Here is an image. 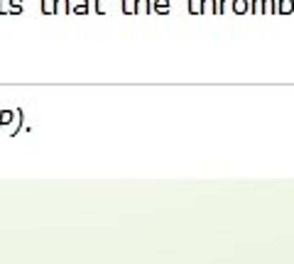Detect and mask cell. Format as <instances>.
<instances>
[{"label": "cell", "mask_w": 294, "mask_h": 264, "mask_svg": "<svg viewBox=\"0 0 294 264\" xmlns=\"http://www.w3.org/2000/svg\"><path fill=\"white\" fill-rule=\"evenodd\" d=\"M228 5H231V0H216V15H223Z\"/></svg>", "instance_id": "15"}, {"label": "cell", "mask_w": 294, "mask_h": 264, "mask_svg": "<svg viewBox=\"0 0 294 264\" xmlns=\"http://www.w3.org/2000/svg\"><path fill=\"white\" fill-rule=\"evenodd\" d=\"M265 15H277V0H265Z\"/></svg>", "instance_id": "14"}, {"label": "cell", "mask_w": 294, "mask_h": 264, "mask_svg": "<svg viewBox=\"0 0 294 264\" xmlns=\"http://www.w3.org/2000/svg\"><path fill=\"white\" fill-rule=\"evenodd\" d=\"M10 13V0H0V15H8Z\"/></svg>", "instance_id": "16"}, {"label": "cell", "mask_w": 294, "mask_h": 264, "mask_svg": "<svg viewBox=\"0 0 294 264\" xmlns=\"http://www.w3.org/2000/svg\"><path fill=\"white\" fill-rule=\"evenodd\" d=\"M120 5L125 15H135V0H120Z\"/></svg>", "instance_id": "13"}, {"label": "cell", "mask_w": 294, "mask_h": 264, "mask_svg": "<svg viewBox=\"0 0 294 264\" xmlns=\"http://www.w3.org/2000/svg\"><path fill=\"white\" fill-rule=\"evenodd\" d=\"M294 13V0H277V15H292Z\"/></svg>", "instance_id": "5"}, {"label": "cell", "mask_w": 294, "mask_h": 264, "mask_svg": "<svg viewBox=\"0 0 294 264\" xmlns=\"http://www.w3.org/2000/svg\"><path fill=\"white\" fill-rule=\"evenodd\" d=\"M189 15H201V0H187Z\"/></svg>", "instance_id": "11"}, {"label": "cell", "mask_w": 294, "mask_h": 264, "mask_svg": "<svg viewBox=\"0 0 294 264\" xmlns=\"http://www.w3.org/2000/svg\"><path fill=\"white\" fill-rule=\"evenodd\" d=\"M103 5H105V0H93V8H96L98 15H105V13H103Z\"/></svg>", "instance_id": "17"}, {"label": "cell", "mask_w": 294, "mask_h": 264, "mask_svg": "<svg viewBox=\"0 0 294 264\" xmlns=\"http://www.w3.org/2000/svg\"><path fill=\"white\" fill-rule=\"evenodd\" d=\"M201 15H216V0H201Z\"/></svg>", "instance_id": "9"}, {"label": "cell", "mask_w": 294, "mask_h": 264, "mask_svg": "<svg viewBox=\"0 0 294 264\" xmlns=\"http://www.w3.org/2000/svg\"><path fill=\"white\" fill-rule=\"evenodd\" d=\"M15 118H18V110H0V127L10 125Z\"/></svg>", "instance_id": "6"}, {"label": "cell", "mask_w": 294, "mask_h": 264, "mask_svg": "<svg viewBox=\"0 0 294 264\" xmlns=\"http://www.w3.org/2000/svg\"><path fill=\"white\" fill-rule=\"evenodd\" d=\"M40 8L44 15H57V0H40Z\"/></svg>", "instance_id": "7"}, {"label": "cell", "mask_w": 294, "mask_h": 264, "mask_svg": "<svg viewBox=\"0 0 294 264\" xmlns=\"http://www.w3.org/2000/svg\"><path fill=\"white\" fill-rule=\"evenodd\" d=\"M250 13L252 15H265V0H250Z\"/></svg>", "instance_id": "10"}, {"label": "cell", "mask_w": 294, "mask_h": 264, "mask_svg": "<svg viewBox=\"0 0 294 264\" xmlns=\"http://www.w3.org/2000/svg\"><path fill=\"white\" fill-rule=\"evenodd\" d=\"M91 3L88 0H71V15H88Z\"/></svg>", "instance_id": "2"}, {"label": "cell", "mask_w": 294, "mask_h": 264, "mask_svg": "<svg viewBox=\"0 0 294 264\" xmlns=\"http://www.w3.org/2000/svg\"><path fill=\"white\" fill-rule=\"evenodd\" d=\"M169 0H152V13L155 15H169Z\"/></svg>", "instance_id": "4"}, {"label": "cell", "mask_w": 294, "mask_h": 264, "mask_svg": "<svg viewBox=\"0 0 294 264\" xmlns=\"http://www.w3.org/2000/svg\"><path fill=\"white\" fill-rule=\"evenodd\" d=\"M152 13V0H135V15H150Z\"/></svg>", "instance_id": "3"}, {"label": "cell", "mask_w": 294, "mask_h": 264, "mask_svg": "<svg viewBox=\"0 0 294 264\" xmlns=\"http://www.w3.org/2000/svg\"><path fill=\"white\" fill-rule=\"evenodd\" d=\"M25 5H22V0H10V13L8 15H22Z\"/></svg>", "instance_id": "12"}, {"label": "cell", "mask_w": 294, "mask_h": 264, "mask_svg": "<svg viewBox=\"0 0 294 264\" xmlns=\"http://www.w3.org/2000/svg\"><path fill=\"white\" fill-rule=\"evenodd\" d=\"M233 15H248L250 13V0H231Z\"/></svg>", "instance_id": "1"}, {"label": "cell", "mask_w": 294, "mask_h": 264, "mask_svg": "<svg viewBox=\"0 0 294 264\" xmlns=\"http://www.w3.org/2000/svg\"><path fill=\"white\" fill-rule=\"evenodd\" d=\"M57 15H71V0H57Z\"/></svg>", "instance_id": "8"}]
</instances>
